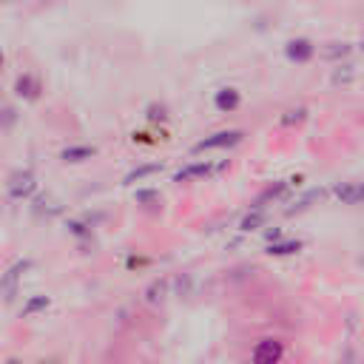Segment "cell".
<instances>
[{"label":"cell","mask_w":364,"mask_h":364,"mask_svg":"<svg viewBox=\"0 0 364 364\" xmlns=\"http://www.w3.org/2000/svg\"><path fill=\"white\" fill-rule=\"evenodd\" d=\"M301 185H304V173H290L287 179L267 182V185L253 196L250 208H262V210H267V205H273V202H279V199L290 196V193H293V191H299Z\"/></svg>","instance_id":"6da1fadb"},{"label":"cell","mask_w":364,"mask_h":364,"mask_svg":"<svg viewBox=\"0 0 364 364\" xmlns=\"http://www.w3.org/2000/svg\"><path fill=\"white\" fill-rule=\"evenodd\" d=\"M31 267H34V259H31V256H20V259H14V262L0 273V296H3L6 304H11V301L17 299L20 284H23V279H26V273H28Z\"/></svg>","instance_id":"7a4b0ae2"},{"label":"cell","mask_w":364,"mask_h":364,"mask_svg":"<svg viewBox=\"0 0 364 364\" xmlns=\"http://www.w3.org/2000/svg\"><path fill=\"white\" fill-rule=\"evenodd\" d=\"M37 191H40V182H37V173L31 168H14L6 176V196L11 202H28Z\"/></svg>","instance_id":"3957f363"},{"label":"cell","mask_w":364,"mask_h":364,"mask_svg":"<svg viewBox=\"0 0 364 364\" xmlns=\"http://www.w3.org/2000/svg\"><path fill=\"white\" fill-rule=\"evenodd\" d=\"M245 139V131L242 128H219L202 139L193 142V154H208V151H228V148H236L239 142Z\"/></svg>","instance_id":"277c9868"},{"label":"cell","mask_w":364,"mask_h":364,"mask_svg":"<svg viewBox=\"0 0 364 364\" xmlns=\"http://www.w3.org/2000/svg\"><path fill=\"white\" fill-rule=\"evenodd\" d=\"M284 353H287L284 338H279V336H262L250 347V364H282L284 361Z\"/></svg>","instance_id":"5b68a950"},{"label":"cell","mask_w":364,"mask_h":364,"mask_svg":"<svg viewBox=\"0 0 364 364\" xmlns=\"http://www.w3.org/2000/svg\"><path fill=\"white\" fill-rule=\"evenodd\" d=\"M282 51H284V60H287V63H293V65H307V63L316 60L318 46H316V40H310V37H290V40H284Z\"/></svg>","instance_id":"8992f818"},{"label":"cell","mask_w":364,"mask_h":364,"mask_svg":"<svg viewBox=\"0 0 364 364\" xmlns=\"http://www.w3.org/2000/svg\"><path fill=\"white\" fill-rule=\"evenodd\" d=\"M11 94L20 102H37L43 97V80L37 71H20L11 82Z\"/></svg>","instance_id":"52a82bcc"},{"label":"cell","mask_w":364,"mask_h":364,"mask_svg":"<svg viewBox=\"0 0 364 364\" xmlns=\"http://www.w3.org/2000/svg\"><path fill=\"white\" fill-rule=\"evenodd\" d=\"M327 196L338 205H364V179H344L327 188Z\"/></svg>","instance_id":"ba28073f"},{"label":"cell","mask_w":364,"mask_h":364,"mask_svg":"<svg viewBox=\"0 0 364 364\" xmlns=\"http://www.w3.org/2000/svg\"><path fill=\"white\" fill-rule=\"evenodd\" d=\"M225 165H213L210 159H193V162H188V165H182L173 176H171V182H196V179H208V176H213L216 171H222Z\"/></svg>","instance_id":"9c48e42d"},{"label":"cell","mask_w":364,"mask_h":364,"mask_svg":"<svg viewBox=\"0 0 364 364\" xmlns=\"http://www.w3.org/2000/svg\"><path fill=\"white\" fill-rule=\"evenodd\" d=\"M242 100H245V97H242V88H236V85H222V88L213 91L210 105H213L216 114H233V111L242 108Z\"/></svg>","instance_id":"30bf717a"},{"label":"cell","mask_w":364,"mask_h":364,"mask_svg":"<svg viewBox=\"0 0 364 364\" xmlns=\"http://www.w3.org/2000/svg\"><path fill=\"white\" fill-rule=\"evenodd\" d=\"M94 156H97V145H88V142H71L60 151L63 165H82V162H91Z\"/></svg>","instance_id":"8fae6325"},{"label":"cell","mask_w":364,"mask_h":364,"mask_svg":"<svg viewBox=\"0 0 364 364\" xmlns=\"http://www.w3.org/2000/svg\"><path fill=\"white\" fill-rule=\"evenodd\" d=\"M301 247H304V242H301V239L284 236V239H279V242H270V245H264V253H267V256H273V259H287V256H296V253H301Z\"/></svg>","instance_id":"7c38bea8"},{"label":"cell","mask_w":364,"mask_h":364,"mask_svg":"<svg viewBox=\"0 0 364 364\" xmlns=\"http://www.w3.org/2000/svg\"><path fill=\"white\" fill-rule=\"evenodd\" d=\"M48 307H51V296H48V293H31V296H26V301L20 304L17 316H20V318H34V316L46 313Z\"/></svg>","instance_id":"4fadbf2b"},{"label":"cell","mask_w":364,"mask_h":364,"mask_svg":"<svg viewBox=\"0 0 364 364\" xmlns=\"http://www.w3.org/2000/svg\"><path fill=\"white\" fill-rule=\"evenodd\" d=\"M327 196V188H310V191H304L290 208H284V216H296V213H304V210H310L316 202H321Z\"/></svg>","instance_id":"5bb4252c"},{"label":"cell","mask_w":364,"mask_h":364,"mask_svg":"<svg viewBox=\"0 0 364 364\" xmlns=\"http://www.w3.org/2000/svg\"><path fill=\"white\" fill-rule=\"evenodd\" d=\"M145 301L148 304H162L168 296H171V276H156L145 290H142Z\"/></svg>","instance_id":"9a60e30c"},{"label":"cell","mask_w":364,"mask_h":364,"mask_svg":"<svg viewBox=\"0 0 364 364\" xmlns=\"http://www.w3.org/2000/svg\"><path fill=\"white\" fill-rule=\"evenodd\" d=\"M321 54H324L333 65L347 63V57L353 54V43H350V40H333V43H324V46H321Z\"/></svg>","instance_id":"2e32d148"},{"label":"cell","mask_w":364,"mask_h":364,"mask_svg":"<svg viewBox=\"0 0 364 364\" xmlns=\"http://www.w3.org/2000/svg\"><path fill=\"white\" fill-rule=\"evenodd\" d=\"M162 168H165V162H142V165L131 168V171L122 176V185H136V182H145V179H151L154 173H159Z\"/></svg>","instance_id":"e0dca14e"},{"label":"cell","mask_w":364,"mask_h":364,"mask_svg":"<svg viewBox=\"0 0 364 364\" xmlns=\"http://www.w3.org/2000/svg\"><path fill=\"white\" fill-rule=\"evenodd\" d=\"M264 228H267V210H262V208H247V213L239 219L242 233H253V230H264Z\"/></svg>","instance_id":"ac0fdd59"},{"label":"cell","mask_w":364,"mask_h":364,"mask_svg":"<svg viewBox=\"0 0 364 364\" xmlns=\"http://www.w3.org/2000/svg\"><path fill=\"white\" fill-rule=\"evenodd\" d=\"M142 114H145V122H148L151 128H159V125H165V122L171 119V108H168L165 102H159V100H151Z\"/></svg>","instance_id":"d6986e66"},{"label":"cell","mask_w":364,"mask_h":364,"mask_svg":"<svg viewBox=\"0 0 364 364\" xmlns=\"http://www.w3.org/2000/svg\"><path fill=\"white\" fill-rule=\"evenodd\" d=\"M307 117H310V108L307 105H293V108H284L279 114V125L282 128H299V125L307 122Z\"/></svg>","instance_id":"ffe728a7"},{"label":"cell","mask_w":364,"mask_h":364,"mask_svg":"<svg viewBox=\"0 0 364 364\" xmlns=\"http://www.w3.org/2000/svg\"><path fill=\"white\" fill-rule=\"evenodd\" d=\"M353 80H355V65H353V63H338V65H333V71H330V85L347 88V85H353Z\"/></svg>","instance_id":"44dd1931"},{"label":"cell","mask_w":364,"mask_h":364,"mask_svg":"<svg viewBox=\"0 0 364 364\" xmlns=\"http://www.w3.org/2000/svg\"><path fill=\"white\" fill-rule=\"evenodd\" d=\"M17 122H20V114H17V108H14L11 102L0 100V134H9V131H14V128H17Z\"/></svg>","instance_id":"7402d4cb"},{"label":"cell","mask_w":364,"mask_h":364,"mask_svg":"<svg viewBox=\"0 0 364 364\" xmlns=\"http://www.w3.org/2000/svg\"><path fill=\"white\" fill-rule=\"evenodd\" d=\"M65 230H68L74 239H80V242L94 236V225H91V222H85V219H77V216L65 219Z\"/></svg>","instance_id":"603a6c76"},{"label":"cell","mask_w":364,"mask_h":364,"mask_svg":"<svg viewBox=\"0 0 364 364\" xmlns=\"http://www.w3.org/2000/svg\"><path fill=\"white\" fill-rule=\"evenodd\" d=\"M134 199H136V205H145V208L162 202V196H159L156 188H136V191H134Z\"/></svg>","instance_id":"cb8c5ba5"},{"label":"cell","mask_w":364,"mask_h":364,"mask_svg":"<svg viewBox=\"0 0 364 364\" xmlns=\"http://www.w3.org/2000/svg\"><path fill=\"white\" fill-rule=\"evenodd\" d=\"M131 142H134V145H156L159 139L154 136V131L142 128V131H131Z\"/></svg>","instance_id":"d4e9b609"},{"label":"cell","mask_w":364,"mask_h":364,"mask_svg":"<svg viewBox=\"0 0 364 364\" xmlns=\"http://www.w3.org/2000/svg\"><path fill=\"white\" fill-rule=\"evenodd\" d=\"M6 364H23V358H17V355H11V358H6Z\"/></svg>","instance_id":"484cf974"},{"label":"cell","mask_w":364,"mask_h":364,"mask_svg":"<svg viewBox=\"0 0 364 364\" xmlns=\"http://www.w3.org/2000/svg\"><path fill=\"white\" fill-rule=\"evenodd\" d=\"M6 68V54H3V48H0V71Z\"/></svg>","instance_id":"4316f807"},{"label":"cell","mask_w":364,"mask_h":364,"mask_svg":"<svg viewBox=\"0 0 364 364\" xmlns=\"http://www.w3.org/2000/svg\"><path fill=\"white\" fill-rule=\"evenodd\" d=\"M358 264H361V267H364V253H361V256H358Z\"/></svg>","instance_id":"83f0119b"},{"label":"cell","mask_w":364,"mask_h":364,"mask_svg":"<svg viewBox=\"0 0 364 364\" xmlns=\"http://www.w3.org/2000/svg\"><path fill=\"white\" fill-rule=\"evenodd\" d=\"M358 48H361V51H364V40H361V43H358Z\"/></svg>","instance_id":"f1b7e54d"}]
</instances>
